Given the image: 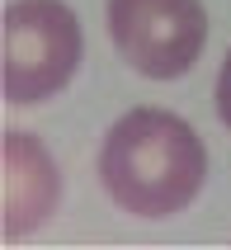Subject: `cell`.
<instances>
[{
    "instance_id": "obj_1",
    "label": "cell",
    "mask_w": 231,
    "mask_h": 250,
    "mask_svg": "<svg viewBox=\"0 0 231 250\" xmlns=\"http://www.w3.org/2000/svg\"><path fill=\"white\" fill-rule=\"evenodd\" d=\"M99 180L132 217H175L208 180L203 137L170 109H127L99 146Z\"/></svg>"
},
{
    "instance_id": "obj_2",
    "label": "cell",
    "mask_w": 231,
    "mask_h": 250,
    "mask_svg": "<svg viewBox=\"0 0 231 250\" xmlns=\"http://www.w3.org/2000/svg\"><path fill=\"white\" fill-rule=\"evenodd\" d=\"M81 19L62 0H14L0 24V85L10 104H42L76 76Z\"/></svg>"
},
{
    "instance_id": "obj_3",
    "label": "cell",
    "mask_w": 231,
    "mask_h": 250,
    "mask_svg": "<svg viewBox=\"0 0 231 250\" xmlns=\"http://www.w3.org/2000/svg\"><path fill=\"white\" fill-rule=\"evenodd\" d=\"M109 33L147 81H175L208 42L203 0H109Z\"/></svg>"
},
{
    "instance_id": "obj_4",
    "label": "cell",
    "mask_w": 231,
    "mask_h": 250,
    "mask_svg": "<svg viewBox=\"0 0 231 250\" xmlns=\"http://www.w3.org/2000/svg\"><path fill=\"white\" fill-rule=\"evenodd\" d=\"M62 180L47 146L28 132H5V236H24L52 212Z\"/></svg>"
},
{
    "instance_id": "obj_5",
    "label": "cell",
    "mask_w": 231,
    "mask_h": 250,
    "mask_svg": "<svg viewBox=\"0 0 231 250\" xmlns=\"http://www.w3.org/2000/svg\"><path fill=\"white\" fill-rule=\"evenodd\" d=\"M217 113H222V123L231 127V52H227V62H222V76H217Z\"/></svg>"
}]
</instances>
